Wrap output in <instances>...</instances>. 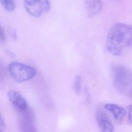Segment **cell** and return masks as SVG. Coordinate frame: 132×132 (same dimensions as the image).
Masks as SVG:
<instances>
[{
    "label": "cell",
    "mask_w": 132,
    "mask_h": 132,
    "mask_svg": "<svg viewBox=\"0 0 132 132\" xmlns=\"http://www.w3.org/2000/svg\"><path fill=\"white\" fill-rule=\"evenodd\" d=\"M131 45L132 26L123 23L114 24L107 35L106 41L107 51L114 56H119Z\"/></svg>",
    "instance_id": "6da1fadb"
},
{
    "label": "cell",
    "mask_w": 132,
    "mask_h": 132,
    "mask_svg": "<svg viewBox=\"0 0 132 132\" xmlns=\"http://www.w3.org/2000/svg\"><path fill=\"white\" fill-rule=\"evenodd\" d=\"M113 85L121 94L132 96V71L120 64L114 65L111 69Z\"/></svg>",
    "instance_id": "7a4b0ae2"
},
{
    "label": "cell",
    "mask_w": 132,
    "mask_h": 132,
    "mask_svg": "<svg viewBox=\"0 0 132 132\" xmlns=\"http://www.w3.org/2000/svg\"><path fill=\"white\" fill-rule=\"evenodd\" d=\"M8 70L12 78L18 82L28 81L37 74V71L34 67L17 61L10 62Z\"/></svg>",
    "instance_id": "3957f363"
},
{
    "label": "cell",
    "mask_w": 132,
    "mask_h": 132,
    "mask_svg": "<svg viewBox=\"0 0 132 132\" xmlns=\"http://www.w3.org/2000/svg\"><path fill=\"white\" fill-rule=\"evenodd\" d=\"M23 4L26 11L36 18L48 12L51 7L48 0H24Z\"/></svg>",
    "instance_id": "277c9868"
},
{
    "label": "cell",
    "mask_w": 132,
    "mask_h": 132,
    "mask_svg": "<svg viewBox=\"0 0 132 132\" xmlns=\"http://www.w3.org/2000/svg\"><path fill=\"white\" fill-rule=\"evenodd\" d=\"M19 125L23 131H34V116L31 109L28 107L26 110L20 111Z\"/></svg>",
    "instance_id": "5b68a950"
},
{
    "label": "cell",
    "mask_w": 132,
    "mask_h": 132,
    "mask_svg": "<svg viewBox=\"0 0 132 132\" xmlns=\"http://www.w3.org/2000/svg\"><path fill=\"white\" fill-rule=\"evenodd\" d=\"M7 96L10 102L19 112L24 111L29 107L26 100L17 91H9Z\"/></svg>",
    "instance_id": "8992f818"
},
{
    "label": "cell",
    "mask_w": 132,
    "mask_h": 132,
    "mask_svg": "<svg viewBox=\"0 0 132 132\" xmlns=\"http://www.w3.org/2000/svg\"><path fill=\"white\" fill-rule=\"evenodd\" d=\"M96 118L99 127L102 131L111 132L113 131V125L108 114L104 110L98 109L96 112Z\"/></svg>",
    "instance_id": "52a82bcc"
},
{
    "label": "cell",
    "mask_w": 132,
    "mask_h": 132,
    "mask_svg": "<svg viewBox=\"0 0 132 132\" xmlns=\"http://www.w3.org/2000/svg\"><path fill=\"white\" fill-rule=\"evenodd\" d=\"M84 5L87 15L93 17L100 12L103 4L102 0H84Z\"/></svg>",
    "instance_id": "ba28073f"
},
{
    "label": "cell",
    "mask_w": 132,
    "mask_h": 132,
    "mask_svg": "<svg viewBox=\"0 0 132 132\" xmlns=\"http://www.w3.org/2000/svg\"><path fill=\"white\" fill-rule=\"evenodd\" d=\"M104 107L112 113L117 123L121 124L123 122L126 114V111L124 108L114 104H106Z\"/></svg>",
    "instance_id": "9c48e42d"
},
{
    "label": "cell",
    "mask_w": 132,
    "mask_h": 132,
    "mask_svg": "<svg viewBox=\"0 0 132 132\" xmlns=\"http://www.w3.org/2000/svg\"><path fill=\"white\" fill-rule=\"evenodd\" d=\"M0 3L4 8L8 11L14 10L15 7L13 0H0Z\"/></svg>",
    "instance_id": "30bf717a"
},
{
    "label": "cell",
    "mask_w": 132,
    "mask_h": 132,
    "mask_svg": "<svg viewBox=\"0 0 132 132\" xmlns=\"http://www.w3.org/2000/svg\"><path fill=\"white\" fill-rule=\"evenodd\" d=\"M81 77L79 75L76 76L73 85V89L75 93L77 94H79L81 90Z\"/></svg>",
    "instance_id": "8fae6325"
},
{
    "label": "cell",
    "mask_w": 132,
    "mask_h": 132,
    "mask_svg": "<svg viewBox=\"0 0 132 132\" xmlns=\"http://www.w3.org/2000/svg\"><path fill=\"white\" fill-rule=\"evenodd\" d=\"M127 122L129 124H132V105L128 107Z\"/></svg>",
    "instance_id": "7c38bea8"
},
{
    "label": "cell",
    "mask_w": 132,
    "mask_h": 132,
    "mask_svg": "<svg viewBox=\"0 0 132 132\" xmlns=\"http://www.w3.org/2000/svg\"><path fill=\"white\" fill-rule=\"evenodd\" d=\"M5 128V123L4 118L0 112V131H2Z\"/></svg>",
    "instance_id": "4fadbf2b"
},
{
    "label": "cell",
    "mask_w": 132,
    "mask_h": 132,
    "mask_svg": "<svg viewBox=\"0 0 132 132\" xmlns=\"http://www.w3.org/2000/svg\"><path fill=\"white\" fill-rule=\"evenodd\" d=\"M6 39V36L3 30V28L0 25V41L2 42H5Z\"/></svg>",
    "instance_id": "5bb4252c"
}]
</instances>
